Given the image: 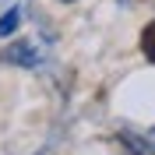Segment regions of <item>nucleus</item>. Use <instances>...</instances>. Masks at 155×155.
I'll return each mask as SVG.
<instances>
[{
	"instance_id": "obj_1",
	"label": "nucleus",
	"mask_w": 155,
	"mask_h": 155,
	"mask_svg": "<svg viewBox=\"0 0 155 155\" xmlns=\"http://www.w3.org/2000/svg\"><path fill=\"white\" fill-rule=\"evenodd\" d=\"M4 60H7V64H18V67H35L39 60H42V49H39L35 39H21V42L7 46Z\"/></svg>"
},
{
	"instance_id": "obj_2",
	"label": "nucleus",
	"mask_w": 155,
	"mask_h": 155,
	"mask_svg": "<svg viewBox=\"0 0 155 155\" xmlns=\"http://www.w3.org/2000/svg\"><path fill=\"white\" fill-rule=\"evenodd\" d=\"M124 141H127V148H130V152H127V155H155V145H152V141H148V137L127 134Z\"/></svg>"
},
{
	"instance_id": "obj_3",
	"label": "nucleus",
	"mask_w": 155,
	"mask_h": 155,
	"mask_svg": "<svg viewBox=\"0 0 155 155\" xmlns=\"http://www.w3.org/2000/svg\"><path fill=\"white\" fill-rule=\"evenodd\" d=\"M18 21H21V7H11L4 18H0V39H4V35H11V32L18 28Z\"/></svg>"
},
{
	"instance_id": "obj_4",
	"label": "nucleus",
	"mask_w": 155,
	"mask_h": 155,
	"mask_svg": "<svg viewBox=\"0 0 155 155\" xmlns=\"http://www.w3.org/2000/svg\"><path fill=\"white\" fill-rule=\"evenodd\" d=\"M141 49H145V57L155 64V25H148V28H145V42H141Z\"/></svg>"
}]
</instances>
